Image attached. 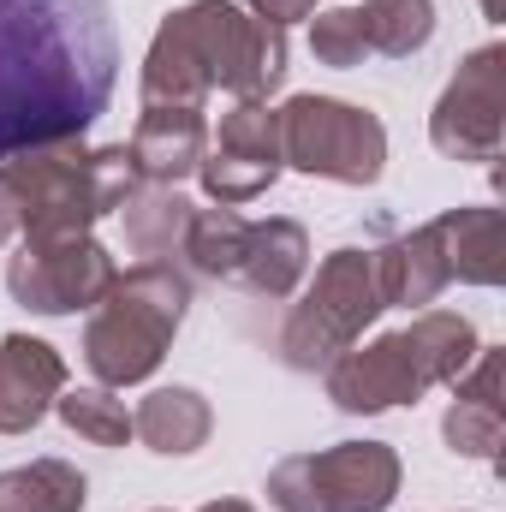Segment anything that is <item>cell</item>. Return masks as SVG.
<instances>
[{"label": "cell", "instance_id": "obj_24", "mask_svg": "<svg viewBox=\"0 0 506 512\" xmlns=\"http://www.w3.org/2000/svg\"><path fill=\"white\" fill-rule=\"evenodd\" d=\"M441 435H447V447L465 453V459H501L506 411L501 405H477V399H453L447 417H441Z\"/></svg>", "mask_w": 506, "mask_h": 512}, {"label": "cell", "instance_id": "obj_13", "mask_svg": "<svg viewBox=\"0 0 506 512\" xmlns=\"http://www.w3.org/2000/svg\"><path fill=\"white\" fill-rule=\"evenodd\" d=\"M441 262H447V280L459 286H501L506 280V221L495 203H465V209H447L429 221Z\"/></svg>", "mask_w": 506, "mask_h": 512}, {"label": "cell", "instance_id": "obj_4", "mask_svg": "<svg viewBox=\"0 0 506 512\" xmlns=\"http://www.w3.org/2000/svg\"><path fill=\"white\" fill-rule=\"evenodd\" d=\"M131 185H137V167L126 143L90 149L84 137H66V143L18 149L0 161V191L24 239H84L96 221L120 215Z\"/></svg>", "mask_w": 506, "mask_h": 512}, {"label": "cell", "instance_id": "obj_17", "mask_svg": "<svg viewBox=\"0 0 506 512\" xmlns=\"http://www.w3.org/2000/svg\"><path fill=\"white\" fill-rule=\"evenodd\" d=\"M191 209H197V203H191L179 185H149V179H137L126 191V203H120L126 245L143 256V262H167V256L179 251V239H185Z\"/></svg>", "mask_w": 506, "mask_h": 512}, {"label": "cell", "instance_id": "obj_6", "mask_svg": "<svg viewBox=\"0 0 506 512\" xmlns=\"http://www.w3.org/2000/svg\"><path fill=\"white\" fill-rule=\"evenodd\" d=\"M381 310V280H376V251L364 245H340L322 256L316 280L304 286V298L286 310L280 322V358L292 370H328L340 352H352L364 340V328Z\"/></svg>", "mask_w": 506, "mask_h": 512}, {"label": "cell", "instance_id": "obj_1", "mask_svg": "<svg viewBox=\"0 0 506 512\" xmlns=\"http://www.w3.org/2000/svg\"><path fill=\"white\" fill-rule=\"evenodd\" d=\"M120 36L108 0H0V161L108 114Z\"/></svg>", "mask_w": 506, "mask_h": 512}, {"label": "cell", "instance_id": "obj_18", "mask_svg": "<svg viewBox=\"0 0 506 512\" xmlns=\"http://www.w3.org/2000/svg\"><path fill=\"white\" fill-rule=\"evenodd\" d=\"M90 483L66 459H30L0 471V512H84Z\"/></svg>", "mask_w": 506, "mask_h": 512}, {"label": "cell", "instance_id": "obj_28", "mask_svg": "<svg viewBox=\"0 0 506 512\" xmlns=\"http://www.w3.org/2000/svg\"><path fill=\"white\" fill-rule=\"evenodd\" d=\"M18 233V215H12V203H6V191H0V245Z\"/></svg>", "mask_w": 506, "mask_h": 512}, {"label": "cell", "instance_id": "obj_26", "mask_svg": "<svg viewBox=\"0 0 506 512\" xmlns=\"http://www.w3.org/2000/svg\"><path fill=\"white\" fill-rule=\"evenodd\" d=\"M251 18L262 24H274V30H286V24H298V18H310L316 12V0H239Z\"/></svg>", "mask_w": 506, "mask_h": 512}, {"label": "cell", "instance_id": "obj_22", "mask_svg": "<svg viewBox=\"0 0 506 512\" xmlns=\"http://www.w3.org/2000/svg\"><path fill=\"white\" fill-rule=\"evenodd\" d=\"M280 173H286L280 161H245V155H227V149H215V143H209V155H203V167H197L209 203H221V209L256 203L262 191H274Z\"/></svg>", "mask_w": 506, "mask_h": 512}, {"label": "cell", "instance_id": "obj_10", "mask_svg": "<svg viewBox=\"0 0 506 512\" xmlns=\"http://www.w3.org/2000/svg\"><path fill=\"white\" fill-rule=\"evenodd\" d=\"M429 143L447 161H477L495 167L506 143V48L483 42L459 60V72L447 78L435 114H429Z\"/></svg>", "mask_w": 506, "mask_h": 512}, {"label": "cell", "instance_id": "obj_2", "mask_svg": "<svg viewBox=\"0 0 506 512\" xmlns=\"http://www.w3.org/2000/svg\"><path fill=\"white\" fill-rule=\"evenodd\" d=\"M137 84L143 108H203L215 90L268 102L286 84V30L251 18L239 0H191L161 18Z\"/></svg>", "mask_w": 506, "mask_h": 512}, {"label": "cell", "instance_id": "obj_14", "mask_svg": "<svg viewBox=\"0 0 506 512\" xmlns=\"http://www.w3.org/2000/svg\"><path fill=\"white\" fill-rule=\"evenodd\" d=\"M310 268V233L292 221V215H268V221H251V239H245V262H239V286L280 304L298 292Z\"/></svg>", "mask_w": 506, "mask_h": 512}, {"label": "cell", "instance_id": "obj_29", "mask_svg": "<svg viewBox=\"0 0 506 512\" xmlns=\"http://www.w3.org/2000/svg\"><path fill=\"white\" fill-rule=\"evenodd\" d=\"M483 18H489V24H501V18H506V0H483Z\"/></svg>", "mask_w": 506, "mask_h": 512}, {"label": "cell", "instance_id": "obj_19", "mask_svg": "<svg viewBox=\"0 0 506 512\" xmlns=\"http://www.w3.org/2000/svg\"><path fill=\"white\" fill-rule=\"evenodd\" d=\"M245 239H251V221L239 209H191L179 251L191 256V268L209 274V280H239Z\"/></svg>", "mask_w": 506, "mask_h": 512}, {"label": "cell", "instance_id": "obj_7", "mask_svg": "<svg viewBox=\"0 0 506 512\" xmlns=\"http://www.w3.org/2000/svg\"><path fill=\"white\" fill-rule=\"evenodd\" d=\"M405 465L387 441H334L322 453H292L268 471L274 512H387L399 501Z\"/></svg>", "mask_w": 506, "mask_h": 512}, {"label": "cell", "instance_id": "obj_23", "mask_svg": "<svg viewBox=\"0 0 506 512\" xmlns=\"http://www.w3.org/2000/svg\"><path fill=\"white\" fill-rule=\"evenodd\" d=\"M209 143L227 155H245V161H280V114L268 102H233V114H221V131Z\"/></svg>", "mask_w": 506, "mask_h": 512}, {"label": "cell", "instance_id": "obj_25", "mask_svg": "<svg viewBox=\"0 0 506 512\" xmlns=\"http://www.w3.org/2000/svg\"><path fill=\"white\" fill-rule=\"evenodd\" d=\"M310 54L334 72H352L364 66L370 54V36H364V18L358 6H334V12H310Z\"/></svg>", "mask_w": 506, "mask_h": 512}, {"label": "cell", "instance_id": "obj_27", "mask_svg": "<svg viewBox=\"0 0 506 512\" xmlns=\"http://www.w3.org/2000/svg\"><path fill=\"white\" fill-rule=\"evenodd\" d=\"M197 512H256L251 501H233V495H221V501H203Z\"/></svg>", "mask_w": 506, "mask_h": 512}, {"label": "cell", "instance_id": "obj_21", "mask_svg": "<svg viewBox=\"0 0 506 512\" xmlns=\"http://www.w3.org/2000/svg\"><path fill=\"white\" fill-rule=\"evenodd\" d=\"M54 411H60V423L78 435V441H90V447H126L131 441V411L126 399H114V387H60V399H54Z\"/></svg>", "mask_w": 506, "mask_h": 512}, {"label": "cell", "instance_id": "obj_5", "mask_svg": "<svg viewBox=\"0 0 506 512\" xmlns=\"http://www.w3.org/2000/svg\"><path fill=\"white\" fill-rule=\"evenodd\" d=\"M191 310V280L173 262H137L114 274L102 304L84 322V364L102 387L149 382Z\"/></svg>", "mask_w": 506, "mask_h": 512}, {"label": "cell", "instance_id": "obj_15", "mask_svg": "<svg viewBox=\"0 0 506 512\" xmlns=\"http://www.w3.org/2000/svg\"><path fill=\"white\" fill-rule=\"evenodd\" d=\"M376 280H381V304L387 310H429L453 280H447V262L429 227H411L399 239H387L376 251Z\"/></svg>", "mask_w": 506, "mask_h": 512}, {"label": "cell", "instance_id": "obj_3", "mask_svg": "<svg viewBox=\"0 0 506 512\" xmlns=\"http://www.w3.org/2000/svg\"><path fill=\"white\" fill-rule=\"evenodd\" d=\"M483 352L471 316L459 310H417L405 328L358 340L352 352H340L322 376H328V399L352 417H376L393 405H417L429 387H453L471 358Z\"/></svg>", "mask_w": 506, "mask_h": 512}, {"label": "cell", "instance_id": "obj_11", "mask_svg": "<svg viewBox=\"0 0 506 512\" xmlns=\"http://www.w3.org/2000/svg\"><path fill=\"white\" fill-rule=\"evenodd\" d=\"M66 387V358L36 334L0 340V435H30Z\"/></svg>", "mask_w": 506, "mask_h": 512}, {"label": "cell", "instance_id": "obj_8", "mask_svg": "<svg viewBox=\"0 0 506 512\" xmlns=\"http://www.w3.org/2000/svg\"><path fill=\"white\" fill-rule=\"evenodd\" d=\"M280 114V161L334 179V185H376L387 167V126L381 114L340 102V96H292Z\"/></svg>", "mask_w": 506, "mask_h": 512}, {"label": "cell", "instance_id": "obj_16", "mask_svg": "<svg viewBox=\"0 0 506 512\" xmlns=\"http://www.w3.org/2000/svg\"><path fill=\"white\" fill-rule=\"evenodd\" d=\"M131 435L161 459H185L215 435V411H209V399L197 387H155L131 411Z\"/></svg>", "mask_w": 506, "mask_h": 512}, {"label": "cell", "instance_id": "obj_12", "mask_svg": "<svg viewBox=\"0 0 506 512\" xmlns=\"http://www.w3.org/2000/svg\"><path fill=\"white\" fill-rule=\"evenodd\" d=\"M131 167L149 185H179L203 167L209 155V120L203 108H143L131 131Z\"/></svg>", "mask_w": 506, "mask_h": 512}, {"label": "cell", "instance_id": "obj_9", "mask_svg": "<svg viewBox=\"0 0 506 512\" xmlns=\"http://www.w3.org/2000/svg\"><path fill=\"white\" fill-rule=\"evenodd\" d=\"M114 274H120V262L108 256V245L96 233H84V239H24L18 256L6 262V292L30 316H78V310L102 304Z\"/></svg>", "mask_w": 506, "mask_h": 512}, {"label": "cell", "instance_id": "obj_20", "mask_svg": "<svg viewBox=\"0 0 506 512\" xmlns=\"http://www.w3.org/2000/svg\"><path fill=\"white\" fill-rule=\"evenodd\" d=\"M358 18H364L370 54H387V60H411L435 36V0H364Z\"/></svg>", "mask_w": 506, "mask_h": 512}]
</instances>
